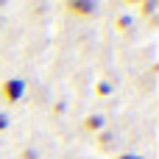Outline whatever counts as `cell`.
Wrapping results in <instances>:
<instances>
[{
	"label": "cell",
	"mask_w": 159,
	"mask_h": 159,
	"mask_svg": "<svg viewBox=\"0 0 159 159\" xmlns=\"http://www.w3.org/2000/svg\"><path fill=\"white\" fill-rule=\"evenodd\" d=\"M3 8H6V0H0V11H3Z\"/></svg>",
	"instance_id": "obj_12"
},
{
	"label": "cell",
	"mask_w": 159,
	"mask_h": 159,
	"mask_svg": "<svg viewBox=\"0 0 159 159\" xmlns=\"http://www.w3.org/2000/svg\"><path fill=\"white\" fill-rule=\"evenodd\" d=\"M157 11V3L154 0H143V3H137V17H151Z\"/></svg>",
	"instance_id": "obj_7"
},
{
	"label": "cell",
	"mask_w": 159,
	"mask_h": 159,
	"mask_svg": "<svg viewBox=\"0 0 159 159\" xmlns=\"http://www.w3.org/2000/svg\"><path fill=\"white\" fill-rule=\"evenodd\" d=\"M112 92H115V84H112V81L101 78V81L95 84V98H109Z\"/></svg>",
	"instance_id": "obj_6"
},
{
	"label": "cell",
	"mask_w": 159,
	"mask_h": 159,
	"mask_svg": "<svg viewBox=\"0 0 159 159\" xmlns=\"http://www.w3.org/2000/svg\"><path fill=\"white\" fill-rule=\"evenodd\" d=\"M115 159H143V157H137V154H129V151H123V154H117Z\"/></svg>",
	"instance_id": "obj_11"
},
{
	"label": "cell",
	"mask_w": 159,
	"mask_h": 159,
	"mask_svg": "<svg viewBox=\"0 0 159 159\" xmlns=\"http://www.w3.org/2000/svg\"><path fill=\"white\" fill-rule=\"evenodd\" d=\"M6 129H8V117H6V115H3V112H0V134H3V131H6Z\"/></svg>",
	"instance_id": "obj_10"
},
{
	"label": "cell",
	"mask_w": 159,
	"mask_h": 159,
	"mask_svg": "<svg viewBox=\"0 0 159 159\" xmlns=\"http://www.w3.org/2000/svg\"><path fill=\"white\" fill-rule=\"evenodd\" d=\"M81 129H84L87 134H98V131L106 129V117H103V115H87V117L81 120Z\"/></svg>",
	"instance_id": "obj_3"
},
{
	"label": "cell",
	"mask_w": 159,
	"mask_h": 159,
	"mask_svg": "<svg viewBox=\"0 0 159 159\" xmlns=\"http://www.w3.org/2000/svg\"><path fill=\"white\" fill-rule=\"evenodd\" d=\"M61 112H64V101H56V103H53V115H56V117H59V115H61Z\"/></svg>",
	"instance_id": "obj_9"
},
{
	"label": "cell",
	"mask_w": 159,
	"mask_h": 159,
	"mask_svg": "<svg viewBox=\"0 0 159 159\" xmlns=\"http://www.w3.org/2000/svg\"><path fill=\"white\" fill-rule=\"evenodd\" d=\"M64 11L70 17H75V20H89V17H95L98 6L92 0H67L64 3Z\"/></svg>",
	"instance_id": "obj_2"
},
{
	"label": "cell",
	"mask_w": 159,
	"mask_h": 159,
	"mask_svg": "<svg viewBox=\"0 0 159 159\" xmlns=\"http://www.w3.org/2000/svg\"><path fill=\"white\" fill-rule=\"evenodd\" d=\"M115 143H117L115 131L103 129V131H98V140H95V148H98L101 154H106V151H112V145H115Z\"/></svg>",
	"instance_id": "obj_4"
},
{
	"label": "cell",
	"mask_w": 159,
	"mask_h": 159,
	"mask_svg": "<svg viewBox=\"0 0 159 159\" xmlns=\"http://www.w3.org/2000/svg\"><path fill=\"white\" fill-rule=\"evenodd\" d=\"M22 95H25V81H22V78H6V81L0 84V101H3L6 106L20 103Z\"/></svg>",
	"instance_id": "obj_1"
},
{
	"label": "cell",
	"mask_w": 159,
	"mask_h": 159,
	"mask_svg": "<svg viewBox=\"0 0 159 159\" xmlns=\"http://www.w3.org/2000/svg\"><path fill=\"white\" fill-rule=\"evenodd\" d=\"M131 25H134V14H120V17L115 20V28H117L120 34H129Z\"/></svg>",
	"instance_id": "obj_5"
},
{
	"label": "cell",
	"mask_w": 159,
	"mask_h": 159,
	"mask_svg": "<svg viewBox=\"0 0 159 159\" xmlns=\"http://www.w3.org/2000/svg\"><path fill=\"white\" fill-rule=\"evenodd\" d=\"M20 159H39V154H36L34 148H25V151L20 154Z\"/></svg>",
	"instance_id": "obj_8"
}]
</instances>
